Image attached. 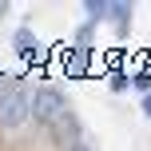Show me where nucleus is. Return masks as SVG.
<instances>
[{
  "label": "nucleus",
  "instance_id": "f257e3e1",
  "mask_svg": "<svg viewBox=\"0 0 151 151\" xmlns=\"http://www.w3.org/2000/svg\"><path fill=\"white\" fill-rule=\"evenodd\" d=\"M64 111H68V96H64L60 88H36L32 91V119L36 123H60Z\"/></svg>",
  "mask_w": 151,
  "mask_h": 151
},
{
  "label": "nucleus",
  "instance_id": "f03ea898",
  "mask_svg": "<svg viewBox=\"0 0 151 151\" xmlns=\"http://www.w3.org/2000/svg\"><path fill=\"white\" fill-rule=\"evenodd\" d=\"M28 119H32V91H24V88L8 91V96L0 99V123H4L8 131H16Z\"/></svg>",
  "mask_w": 151,
  "mask_h": 151
},
{
  "label": "nucleus",
  "instance_id": "7ed1b4c3",
  "mask_svg": "<svg viewBox=\"0 0 151 151\" xmlns=\"http://www.w3.org/2000/svg\"><path fill=\"white\" fill-rule=\"evenodd\" d=\"M83 16H88V24H107L111 20V0H83Z\"/></svg>",
  "mask_w": 151,
  "mask_h": 151
},
{
  "label": "nucleus",
  "instance_id": "20e7f679",
  "mask_svg": "<svg viewBox=\"0 0 151 151\" xmlns=\"http://www.w3.org/2000/svg\"><path fill=\"white\" fill-rule=\"evenodd\" d=\"M127 20H131V4H127V0H111V24H115V28H127Z\"/></svg>",
  "mask_w": 151,
  "mask_h": 151
},
{
  "label": "nucleus",
  "instance_id": "39448f33",
  "mask_svg": "<svg viewBox=\"0 0 151 151\" xmlns=\"http://www.w3.org/2000/svg\"><path fill=\"white\" fill-rule=\"evenodd\" d=\"M131 88H139L143 96H151V72H131Z\"/></svg>",
  "mask_w": 151,
  "mask_h": 151
},
{
  "label": "nucleus",
  "instance_id": "423d86ee",
  "mask_svg": "<svg viewBox=\"0 0 151 151\" xmlns=\"http://www.w3.org/2000/svg\"><path fill=\"white\" fill-rule=\"evenodd\" d=\"M107 83H111V91H123V88H131V76H127V72H115Z\"/></svg>",
  "mask_w": 151,
  "mask_h": 151
},
{
  "label": "nucleus",
  "instance_id": "0eeeda50",
  "mask_svg": "<svg viewBox=\"0 0 151 151\" xmlns=\"http://www.w3.org/2000/svg\"><path fill=\"white\" fill-rule=\"evenodd\" d=\"M139 107H143V115L151 119V96H143V99H139Z\"/></svg>",
  "mask_w": 151,
  "mask_h": 151
},
{
  "label": "nucleus",
  "instance_id": "6e6552de",
  "mask_svg": "<svg viewBox=\"0 0 151 151\" xmlns=\"http://www.w3.org/2000/svg\"><path fill=\"white\" fill-rule=\"evenodd\" d=\"M68 151H91V147H88V143H72Z\"/></svg>",
  "mask_w": 151,
  "mask_h": 151
}]
</instances>
